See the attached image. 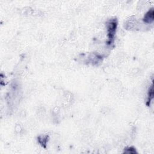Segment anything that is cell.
Returning <instances> with one entry per match:
<instances>
[{
    "label": "cell",
    "instance_id": "6da1fadb",
    "mask_svg": "<svg viewBox=\"0 0 154 154\" xmlns=\"http://www.w3.org/2000/svg\"><path fill=\"white\" fill-rule=\"evenodd\" d=\"M117 27V21L116 19H110L107 24L108 45H111L114 40L115 35Z\"/></svg>",
    "mask_w": 154,
    "mask_h": 154
},
{
    "label": "cell",
    "instance_id": "3957f363",
    "mask_svg": "<svg viewBox=\"0 0 154 154\" xmlns=\"http://www.w3.org/2000/svg\"><path fill=\"white\" fill-rule=\"evenodd\" d=\"M153 83L151 84L150 86L149 87L148 93V98H147V101H146V105L148 106H150V103L152 101L153 99Z\"/></svg>",
    "mask_w": 154,
    "mask_h": 154
},
{
    "label": "cell",
    "instance_id": "5b68a950",
    "mask_svg": "<svg viewBox=\"0 0 154 154\" xmlns=\"http://www.w3.org/2000/svg\"><path fill=\"white\" fill-rule=\"evenodd\" d=\"M125 153H137V152L135 150V148H134L132 147H130V148H126L125 149Z\"/></svg>",
    "mask_w": 154,
    "mask_h": 154
},
{
    "label": "cell",
    "instance_id": "7a4b0ae2",
    "mask_svg": "<svg viewBox=\"0 0 154 154\" xmlns=\"http://www.w3.org/2000/svg\"><path fill=\"white\" fill-rule=\"evenodd\" d=\"M154 21V9L152 7L149 9L145 14L143 18V21L146 24H151Z\"/></svg>",
    "mask_w": 154,
    "mask_h": 154
},
{
    "label": "cell",
    "instance_id": "277c9868",
    "mask_svg": "<svg viewBox=\"0 0 154 154\" xmlns=\"http://www.w3.org/2000/svg\"><path fill=\"white\" fill-rule=\"evenodd\" d=\"M49 137L48 135H41L38 137V142L43 148H46L47 144L48 141Z\"/></svg>",
    "mask_w": 154,
    "mask_h": 154
}]
</instances>
